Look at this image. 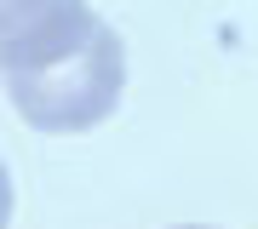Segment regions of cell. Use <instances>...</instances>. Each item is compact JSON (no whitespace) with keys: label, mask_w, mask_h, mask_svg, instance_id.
Returning a JSON list of instances; mask_svg holds the SVG:
<instances>
[{"label":"cell","mask_w":258,"mask_h":229,"mask_svg":"<svg viewBox=\"0 0 258 229\" xmlns=\"http://www.w3.org/2000/svg\"><path fill=\"white\" fill-rule=\"evenodd\" d=\"M120 86H126V46H120V35L109 23L75 57L6 74L12 109L35 132H92V126H103L120 103Z\"/></svg>","instance_id":"cell-1"},{"label":"cell","mask_w":258,"mask_h":229,"mask_svg":"<svg viewBox=\"0 0 258 229\" xmlns=\"http://www.w3.org/2000/svg\"><path fill=\"white\" fill-rule=\"evenodd\" d=\"M98 18L86 0H0V69H46L92 46Z\"/></svg>","instance_id":"cell-2"}]
</instances>
